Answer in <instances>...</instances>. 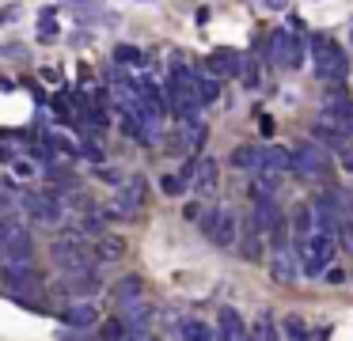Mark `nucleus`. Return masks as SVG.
I'll return each mask as SVG.
<instances>
[{
	"mask_svg": "<svg viewBox=\"0 0 353 341\" xmlns=\"http://www.w3.org/2000/svg\"><path fill=\"white\" fill-rule=\"evenodd\" d=\"M243 258H251V262L262 258V231L254 227V220L247 224V235H243Z\"/></svg>",
	"mask_w": 353,
	"mask_h": 341,
	"instance_id": "nucleus-24",
	"label": "nucleus"
},
{
	"mask_svg": "<svg viewBox=\"0 0 353 341\" xmlns=\"http://www.w3.org/2000/svg\"><path fill=\"white\" fill-rule=\"evenodd\" d=\"M216 212H221V209H213V212H205V216H201V231H213V224H216Z\"/></svg>",
	"mask_w": 353,
	"mask_h": 341,
	"instance_id": "nucleus-34",
	"label": "nucleus"
},
{
	"mask_svg": "<svg viewBox=\"0 0 353 341\" xmlns=\"http://www.w3.org/2000/svg\"><path fill=\"white\" fill-rule=\"evenodd\" d=\"M114 57L122 61V65H125V61H141V50H137V45H118Z\"/></svg>",
	"mask_w": 353,
	"mask_h": 341,
	"instance_id": "nucleus-32",
	"label": "nucleus"
},
{
	"mask_svg": "<svg viewBox=\"0 0 353 341\" xmlns=\"http://www.w3.org/2000/svg\"><path fill=\"white\" fill-rule=\"evenodd\" d=\"M31 250H34L31 231H23L16 224H4V247H0V254L4 258H31Z\"/></svg>",
	"mask_w": 353,
	"mask_h": 341,
	"instance_id": "nucleus-9",
	"label": "nucleus"
},
{
	"mask_svg": "<svg viewBox=\"0 0 353 341\" xmlns=\"http://www.w3.org/2000/svg\"><path fill=\"white\" fill-rule=\"evenodd\" d=\"M122 254H125V239H122V235L99 231V242H95V258H99V262H118Z\"/></svg>",
	"mask_w": 353,
	"mask_h": 341,
	"instance_id": "nucleus-16",
	"label": "nucleus"
},
{
	"mask_svg": "<svg viewBox=\"0 0 353 341\" xmlns=\"http://www.w3.org/2000/svg\"><path fill=\"white\" fill-rule=\"evenodd\" d=\"M216 322H221V338H228V341H236V338H243V333H247V326H243V318H239L236 307H221Z\"/></svg>",
	"mask_w": 353,
	"mask_h": 341,
	"instance_id": "nucleus-18",
	"label": "nucleus"
},
{
	"mask_svg": "<svg viewBox=\"0 0 353 341\" xmlns=\"http://www.w3.org/2000/svg\"><path fill=\"white\" fill-rule=\"evenodd\" d=\"M160 186H163V194H179V189L186 186V178H183V174H168V178H163Z\"/></svg>",
	"mask_w": 353,
	"mask_h": 341,
	"instance_id": "nucleus-30",
	"label": "nucleus"
},
{
	"mask_svg": "<svg viewBox=\"0 0 353 341\" xmlns=\"http://www.w3.org/2000/svg\"><path fill=\"white\" fill-rule=\"evenodd\" d=\"M342 167H345V171H353V152L350 148H342Z\"/></svg>",
	"mask_w": 353,
	"mask_h": 341,
	"instance_id": "nucleus-37",
	"label": "nucleus"
},
{
	"mask_svg": "<svg viewBox=\"0 0 353 341\" xmlns=\"http://www.w3.org/2000/svg\"><path fill=\"white\" fill-rule=\"evenodd\" d=\"M259 156H262V148H251V144H239L236 152H232V167L236 171H259Z\"/></svg>",
	"mask_w": 353,
	"mask_h": 341,
	"instance_id": "nucleus-21",
	"label": "nucleus"
},
{
	"mask_svg": "<svg viewBox=\"0 0 353 341\" xmlns=\"http://www.w3.org/2000/svg\"><path fill=\"white\" fill-rule=\"evenodd\" d=\"M16 174H19V178H31V174H34V167L27 163V159H19V163H16Z\"/></svg>",
	"mask_w": 353,
	"mask_h": 341,
	"instance_id": "nucleus-35",
	"label": "nucleus"
},
{
	"mask_svg": "<svg viewBox=\"0 0 353 341\" xmlns=\"http://www.w3.org/2000/svg\"><path fill=\"white\" fill-rule=\"evenodd\" d=\"M236 231H239V220H236V212L221 209V212H216V224H213V231H209V239H213V242H221V247H232V242H236Z\"/></svg>",
	"mask_w": 353,
	"mask_h": 341,
	"instance_id": "nucleus-14",
	"label": "nucleus"
},
{
	"mask_svg": "<svg viewBox=\"0 0 353 341\" xmlns=\"http://www.w3.org/2000/svg\"><path fill=\"white\" fill-rule=\"evenodd\" d=\"M194 87H198V99L201 103H216L221 99V76H213V72H194Z\"/></svg>",
	"mask_w": 353,
	"mask_h": 341,
	"instance_id": "nucleus-20",
	"label": "nucleus"
},
{
	"mask_svg": "<svg viewBox=\"0 0 353 341\" xmlns=\"http://www.w3.org/2000/svg\"><path fill=\"white\" fill-rule=\"evenodd\" d=\"M292 227H296V235L304 239L307 231H315V216H312V205H300L296 212H292Z\"/></svg>",
	"mask_w": 353,
	"mask_h": 341,
	"instance_id": "nucleus-26",
	"label": "nucleus"
},
{
	"mask_svg": "<svg viewBox=\"0 0 353 341\" xmlns=\"http://www.w3.org/2000/svg\"><path fill=\"white\" fill-rule=\"evenodd\" d=\"M270 45H274V50H270V61H274V65L296 68L300 61H304V45L292 42V38L285 34V30H274V34H270Z\"/></svg>",
	"mask_w": 353,
	"mask_h": 341,
	"instance_id": "nucleus-7",
	"label": "nucleus"
},
{
	"mask_svg": "<svg viewBox=\"0 0 353 341\" xmlns=\"http://www.w3.org/2000/svg\"><path fill=\"white\" fill-rule=\"evenodd\" d=\"M61 322L69 326V330H92V326L99 322V311H95L92 303H72L61 315Z\"/></svg>",
	"mask_w": 353,
	"mask_h": 341,
	"instance_id": "nucleus-13",
	"label": "nucleus"
},
{
	"mask_svg": "<svg viewBox=\"0 0 353 341\" xmlns=\"http://www.w3.org/2000/svg\"><path fill=\"white\" fill-rule=\"evenodd\" d=\"M315 136H319V141H327L330 148H338V152L345 148V133L338 129V121H334V125H327V121H319V125H315Z\"/></svg>",
	"mask_w": 353,
	"mask_h": 341,
	"instance_id": "nucleus-25",
	"label": "nucleus"
},
{
	"mask_svg": "<svg viewBox=\"0 0 353 341\" xmlns=\"http://www.w3.org/2000/svg\"><path fill=\"white\" fill-rule=\"evenodd\" d=\"M270 273H274V280H281V285H292V280L300 277V262L292 250L277 247V254L270 258Z\"/></svg>",
	"mask_w": 353,
	"mask_h": 341,
	"instance_id": "nucleus-10",
	"label": "nucleus"
},
{
	"mask_svg": "<svg viewBox=\"0 0 353 341\" xmlns=\"http://www.w3.org/2000/svg\"><path fill=\"white\" fill-rule=\"evenodd\" d=\"M300 258H304V273L307 277H319L327 269V262L334 258V235L327 231H307L300 239Z\"/></svg>",
	"mask_w": 353,
	"mask_h": 341,
	"instance_id": "nucleus-2",
	"label": "nucleus"
},
{
	"mask_svg": "<svg viewBox=\"0 0 353 341\" xmlns=\"http://www.w3.org/2000/svg\"><path fill=\"white\" fill-rule=\"evenodd\" d=\"M4 209H8V197H4V194H0V212H4Z\"/></svg>",
	"mask_w": 353,
	"mask_h": 341,
	"instance_id": "nucleus-40",
	"label": "nucleus"
},
{
	"mask_svg": "<svg viewBox=\"0 0 353 341\" xmlns=\"http://www.w3.org/2000/svg\"><path fill=\"white\" fill-rule=\"evenodd\" d=\"M251 220H254V227H259V231H274V224L281 220L274 194H270V197H254V216Z\"/></svg>",
	"mask_w": 353,
	"mask_h": 341,
	"instance_id": "nucleus-15",
	"label": "nucleus"
},
{
	"mask_svg": "<svg viewBox=\"0 0 353 341\" xmlns=\"http://www.w3.org/2000/svg\"><path fill=\"white\" fill-rule=\"evenodd\" d=\"M285 333H289V338H304V333H307L304 318H300V315H289V318H285Z\"/></svg>",
	"mask_w": 353,
	"mask_h": 341,
	"instance_id": "nucleus-28",
	"label": "nucleus"
},
{
	"mask_svg": "<svg viewBox=\"0 0 353 341\" xmlns=\"http://www.w3.org/2000/svg\"><path fill=\"white\" fill-rule=\"evenodd\" d=\"M27 212H31L34 220H46V224H50V220H57V216H61V205H57L54 197L31 194V197H27Z\"/></svg>",
	"mask_w": 353,
	"mask_h": 341,
	"instance_id": "nucleus-17",
	"label": "nucleus"
},
{
	"mask_svg": "<svg viewBox=\"0 0 353 341\" xmlns=\"http://www.w3.org/2000/svg\"><path fill=\"white\" fill-rule=\"evenodd\" d=\"M179 333H183V338H194V341H205L209 338V326L198 322V318H186V322L179 326Z\"/></svg>",
	"mask_w": 353,
	"mask_h": 341,
	"instance_id": "nucleus-27",
	"label": "nucleus"
},
{
	"mask_svg": "<svg viewBox=\"0 0 353 341\" xmlns=\"http://www.w3.org/2000/svg\"><path fill=\"white\" fill-rule=\"evenodd\" d=\"M0 280H4L16 296L39 292V288H42V277L27 265V258H4V265H0Z\"/></svg>",
	"mask_w": 353,
	"mask_h": 341,
	"instance_id": "nucleus-3",
	"label": "nucleus"
},
{
	"mask_svg": "<svg viewBox=\"0 0 353 341\" xmlns=\"http://www.w3.org/2000/svg\"><path fill=\"white\" fill-rule=\"evenodd\" d=\"M95 174H99L103 182H122V171H118V167H99Z\"/></svg>",
	"mask_w": 353,
	"mask_h": 341,
	"instance_id": "nucleus-33",
	"label": "nucleus"
},
{
	"mask_svg": "<svg viewBox=\"0 0 353 341\" xmlns=\"http://www.w3.org/2000/svg\"><path fill=\"white\" fill-rule=\"evenodd\" d=\"M289 171L304 174V178H323V174L330 171V156H327V152H323L315 141H304L296 152H292V163H289Z\"/></svg>",
	"mask_w": 353,
	"mask_h": 341,
	"instance_id": "nucleus-4",
	"label": "nucleus"
},
{
	"mask_svg": "<svg viewBox=\"0 0 353 341\" xmlns=\"http://www.w3.org/2000/svg\"><path fill=\"white\" fill-rule=\"evenodd\" d=\"M114 296H118V303L137 300V296H145V280H141V277H122L114 285Z\"/></svg>",
	"mask_w": 353,
	"mask_h": 341,
	"instance_id": "nucleus-23",
	"label": "nucleus"
},
{
	"mask_svg": "<svg viewBox=\"0 0 353 341\" xmlns=\"http://www.w3.org/2000/svg\"><path fill=\"white\" fill-rule=\"evenodd\" d=\"M201 216V205H186V220H198Z\"/></svg>",
	"mask_w": 353,
	"mask_h": 341,
	"instance_id": "nucleus-38",
	"label": "nucleus"
},
{
	"mask_svg": "<svg viewBox=\"0 0 353 341\" xmlns=\"http://www.w3.org/2000/svg\"><path fill=\"white\" fill-rule=\"evenodd\" d=\"M239 65H243V61L232 50H216L213 57H209V72L213 76H239Z\"/></svg>",
	"mask_w": 353,
	"mask_h": 341,
	"instance_id": "nucleus-19",
	"label": "nucleus"
},
{
	"mask_svg": "<svg viewBox=\"0 0 353 341\" xmlns=\"http://www.w3.org/2000/svg\"><path fill=\"white\" fill-rule=\"evenodd\" d=\"M39 34H42V38H54V34H57V27H54V23H42Z\"/></svg>",
	"mask_w": 353,
	"mask_h": 341,
	"instance_id": "nucleus-36",
	"label": "nucleus"
},
{
	"mask_svg": "<svg viewBox=\"0 0 353 341\" xmlns=\"http://www.w3.org/2000/svg\"><path fill=\"white\" fill-rule=\"evenodd\" d=\"M327 201L334 205V212H338L342 224H353V194H350V189H330Z\"/></svg>",
	"mask_w": 353,
	"mask_h": 341,
	"instance_id": "nucleus-22",
	"label": "nucleus"
},
{
	"mask_svg": "<svg viewBox=\"0 0 353 341\" xmlns=\"http://www.w3.org/2000/svg\"><path fill=\"white\" fill-rule=\"evenodd\" d=\"M122 322H125V333H137V338H145L148 333V326L156 322V307H148L145 303V296H137V300H130V303H122Z\"/></svg>",
	"mask_w": 353,
	"mask_h": 341,
	"instance_id": "nucleus-5",
	"label": "nucleus"
},
{
	"mask_svg": "<svg viewBox=\"0 0 353 341\" xmlns=\"http://www.w3.org/2000/svg\"><path fill=\"white\" fill-rule=\"evenodd\" d=\"M315 65H319V76L323 80H338V76H345V57H342V50L338 45H330L327 38H315Z\"/></svg>",
	"mask_w": 353,
	"mask_h": 341,
	"instance_id": "nucleus-6",
	"label": "nucleus"
},
{
	"mask_svg": "<svg viewBox=\"0 0 353 341\" xmlns=\"http://www.w3.org/2000/svg\"><path fill=\"white\" fill-rule=\"evenodd\" d=\"M262 4H266V8H274V12H281V8L289 4V0H262Z\"/></svg>",
	"mask_w": 353,
	"mask_h": 341,
	"instance_id": "nucleus-39",
	"label": "nucleus"
},
{
	"mask_svg": "<svg viewBox=\"0 0 353 341\" xmlns=\"http://www.w3.org/2000/svg\"><path fill=\"white\" fill-rule=\"evenodd\" d=\"M289 163H292V152H285V148H262L259 174H274V178H281V174L289 171Z\"/></svg>",
	"mask_w": 353,
	"mask_h": 341,
	"instance_id": "nucleus-12",
	"label": "nucleus"
},
{
	"mask_svg": "<svg viewBox=\"0 0 353 341\" xmlns=\"http://www.w3.org/2000/svg\"><path fill=\"white\" fill-rule=\"evenodd\" d=\"M54 262H57V269L61 273H69V277H80V273H95V250L92 247H84L80 239H57L54 242Z\"/></svg>",
	"mask_w": 353,
	"mask_h": 341,
	"instance_id": "nucleus-1",
	"label": "nucleus"
},
{
	"mask_svg": "<svg viewBox=\"0 0 353 341\" xmlns=\"http://www.w3.org/2000/svg\"><path fill=\"white\" fill-rule=\"evenodd\" d=\"M141 205H145V178H133V182H125L122 186V194H118V216H130V212H137Z\"/></svg>",
	"mask_w": 353,
	"mask_h": 341,
	"instance_id": "nucleus-11",
	"label": "nucleus"
},
{
	"mask_svg": "<svg viewBox=\"0 0 353 341\" xmlns=\"http://www.w3.org/2000/svg\"><path fill=\"white\" fill-rule=\"evenodd\" d=\"M239 68H243V65H239ZM259 83H262V76H259V65H254V61H247V68H243V87H259Z\"/></svg>",
	"mask_w": 353,
	"mask_h": 341,
	"instance_id": "nucleus-29",
	"label": "nucleus"
},
{
	"mask_svg": "<svg viewBox=\"0 0 353 341\" xmlns=\"http://www.w3.org/2000/svg\"><path fill=\"white\" fill-rule=\"evenodd\" d=\"M274 333L277 330H274V322H270V315H262L259 326H254V338H274Z\"/></svg>",
	"mask_w": 353,
	"mask_h": 341,
	"instance_id": "nucleus-31",
	"label": "nucleus"
},
{
	"mask_svg": "<svg viewBox=\"0 0 353 341\" xmlns=\"http://www.w3.org/2000/svg\"><path fill=\"white\" fill-rule=\"evenodd\" d=\"M183 178L190 182L194 189L209 194V189L216 186V159H198V163H186L183 167Z\"/></svg>",
	"mask_w": 353,
	"mask_h": 341,
	"instance_id": "nucleus-8",
	"label": "nucleus"
}]
</instances>
